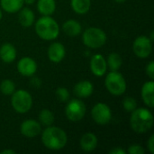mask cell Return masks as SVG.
Instances as JSON below:
<instances>
[{
	"instance_id": "cell-10",
	"label": "cell",
	"mask_w": 154,
	"mask_h": 154,
	"mask_svg": "<svg viewBox=\"0 0 154 154\" xmlns=\"http://www.w3.org/2000/svg\"><path fill=\"white\" fill-rule=\"evenodd\" d=\"M20 132L23 136L27 138H33L42 133V126L41 124L36 120L28 119L22 123Z\"/></svg>"
},
{
	"instance_id": "cell-24",
	"label": "cell",
	"mask_w": 154,
	"mask_h": 154,
	"mask_svg": "<svg viewBox=\"0 0 154 154\" xmlns=\"http://www.w3.org/2000/svg\"><path fill=\"white\" fill-rule=\"evenodd\" d=\"M39 121L41 125L50 126L54 123V115L49 109H42L39 114Z\"/></svg>"
},
{
	"instance_id": "cell-1",
	"label": "cell",
	"mask_w": 154,
	"mask_h": 154,
	"mask_svg": "<svg viewBox=\"0 0 154 154\" xmlns=\"http://www.w3.org/2000/svg\"><path fill=\"white\" fill-rule=\"evenodd\" d=\"M42 134V144L49 150L59 151L68 143V136L64 130L56 126H47Z\"/></svg>"
},
{
	"instance_id": "cell-30",
	"label": "cell",
	"mask_w": 154,
	"mask_h": 154,
	"mask_svg": "<svg viewBox=\"0 0 154 154\" xmlns=\"http://www.w3.org/2000/svg\"><path fill=\"white\" fill-rule=\"evenodd\" d=\"M147 147H148V150L149 152L152 154L154 153V135H151V137L149 138L148 140V143H147Z\"/></svg>"
},
{
	"instance_id": "cell-28",
	"label": "cell",
	"mask_w": 154,
	"mask_h": 154,
	"mask_svg": "<svg viewBox=\"0 0 154 154\" xmlns=\"http://www.w3.org/2000/svg\"><path fill=\"white\" fill-rule=\"evenodd\" d=\"M129 154H143L145 152L144 149L140 144H132L127 150Z\"/></svg>"
},
{
	"instance_id": "cell-6",
	"label": "cell",
	"mask_w": 154,
	"mask_h": 154,
	"mask_svg": "<svg viewBox=\"0 0 154 154\" xmlns=\"http://www.w3.org/2000/svg\"><path fill=\"white\" fill-rule=\"evenodd\" d=\"M11 96V104L15 112L19 114H25L31 110L32 106V97L28 91L18 89Z\"/></svg>"
},
{
	"instance_id": "cell-12",
	"label": "cell",
	"mask_w": 154,
	"mask_h": 154,
	"mask_svg": "<svg viewBox=\"0 0 154 154\" xmlns=\"http://www.w3.org/2000/svg\"><path fill=\"white\" fill-rule=\"evenodd\" d=\"M91 72L97 77H103L107 69L106 60L101 54H95L90 60Z\"/></svg>"
},
{
	"instance_id": "cell-16",
	"label": "cell",
	"mask_w": 154,
	"mask_h": 154,
	"mask_svg": "<svg viewBox=\"0 0 154 154\" xmlns=\"http://www.w3.org/2000/svg\"><path fill=\"white\" fill-rule=\"evenodd\" d=\"M141 93L143 103L147 106L152 108L154 106V82L152 79L143 84Z\"/></svg>"
},
{
	"instance_id": "cell-14",
	"label": "cell",
	"mask_w": 154,
	"mask_h": 154,
	"mask_svg": "<svg viewBox=\"0 0 154 154\" xmlns=\"http://www.w3.org/2000/svg\"><path fill=\"white\" fill-rule=\"evenodd\" d=\"M93 91L94 86L88 80H82L78 82L73 88L75 96L79 98H87L92 95Z\"/></svg>"
},
{
	"instance_id": "cell-32",
	"label": "cell",
	"mask_w": 154,
	"mask_h": 154,
	"mask_svg": "<svg viewBox=\"0 0 154 154\" xmlns=\"http://www.w3.org/2000/svg\"><path fill=\"white\" fill-rule=\"evenodd\" d=\"M109 153L110 154H125V152L123 149L116 147V148H115V149L111 150V151L109 152Z\"/></svg>"
},
{
	"instance_id": "cell-18",
	"label": "cell",
	"mask_w": 154,
	"mask_h": 154,
	"mask_svg": "<svg viewBox=\"0 0 154 154\" xmlns=\"http://www.w3.org/2000/svg\"><path fill=\"white\" fill-rule=\"evenodd\" d=\"M34 13L28 7H22L19 11L18 21L20 24L23 27H30L34 23Z\"/></svg>"
},
{
	"instance_id": "cell-21",
	"label": "cell",
	"mask_w": 154,
	"mask_h": 154,
	"mask_svg": "<svg viewBox=\"0 0 154 154\" xmlns=\"http://www.w3.org/2000/svg\"><path fill=\"white\" fill-rule=\"evenodd\" d=\"M37 9L42 15H51L56 10L55 0H38Z\"/></svg>"
},
{
	"instance_id": "cell-11",
	"label": "cell",
	"mask_w": 154,
	"mask_h": 154,
	"mask_svg": "<svg viewBox=\"0 0 154 154\" xmlns=\"http://www.w3.org/2000/svg\"><path fill=\"white\" fill-rule=\"evenodd\" d=\"M17 70L24 77H32L37 71V63L30 57H23L17 63Z\"/></svg>"
},
{
	"instance_id": "cell-13",
	"label": "cell",
	"mask_w": 154,
	"mask_h": 154,
	"mask_svg": "<svg viewBox=\"0 0 154 154\" xmlns=\"http://www.w3.org/2000/svg\"><path fill=\"white\" fill-rule=\"evenodd\" d=\"M66 55V50L62 43L53 42L49 46L48 58L53 63H60Z\"/></svg>"
},
{
	"instance_id": "cell-17",
	"label": "cell",
	"mask_w": 154,
	"mask_h": 154,
	"mask_svg": "<svg viewBox=\"0 0 154 154\" xmlns=\"http://www.w3.org/2000/svg\"><path fill=\"white\" fill-rule=\"evenodd\" d=\"M17 51L15 47L11 43H4L0 47V59L5 63H12L15 60Z\"/></svg>"
},
{
	"instance_id": "cell-36",
	"label": "cell",
	"mask_w": 154,
	"mask_h": 154,
	"mask_svg": "<svg viewBox=\"0 0 154 154\" xmlns=\"http://www.w3.org/2000/svg\"><path fill=\"white\" fill-rule=\"evenodd\" d=\"M2 15H3V14H2V9L0 8V20L2 19Z\"/></svg>"
},
{
	"instance_id": "cell-8",
	"label": "cell",
	"mask_w": 154,
	"mask_h": 154,
	"mask_svg": "<svg viewBox=\"0 0 154 154\" xmlns=\"http://www.w3.org/2000/svg\"><path fill=\"white\" fill-rule=\"evenodd\" d=\"M91 116L95 123L100 125H107L112 119L110 107L105 103L96 104L91 110Z\"/></svg>"
},
{
	"instance_id": "cell-15",
	"label": "cell",
	"mask_w": 154,
	"mask_h": 154,
	"mask_svg": "<svg viewBox=\"0 0 154 154\" xmlns=\"http://www.w3.org/2000/svg\"><path fill=\"white\" fill-rule=\"evenodd\" d=\"M97 143H98V140L96 134H94L93 133H86L80 138L79 145H80V148L84 152H93L97 148Z\"/></svg>"
},
{
	"instance_id": "cell-29",
	"label": "cell",
	"mask_w": 154,
	"mask_h": 154,
	"mask_svg": "<svg viewBox=\"0 0 154 154\" xmlns=\"http://www.w3.org/2000/svg\"><path fill=\"white\" fill-rule=\"evenodd\" d=\"M145 71H146V74L148 75V77L153 80L154 79V62L152 60H151L147 66H146V69H145Z\"/></svg>"
},
{
	"instance_id": "cell-22",
	"label": "cell",
	"mask_w": 154,
	"mask_h": 154,
	"mask_svg": "<svg viewBox=\"0 0 154 154\" xmlns=\"http://www.w3.org/2000/svg\"><path fill=\"white\" fill-rule=\"evenodd\" d=\"M91 6V0H71V7L73 11L79 14L88 13Z\"/></svg>"
},
{
	"instance_id": "cell-31",
	"label": "cell",
	"mask_w": 154,
	"mask_h": 154,
	"mask_svg": "<svg viewBox=\"0 0 154 154\" xmlns=\"http://www.w3.org/2000/svg\"><path fill=\"white\" fill-rule=\"evenodd\" d=\"M30 82H31V85H32L33 88H40V87L42 86V81H41V79H40L39 78H36V77H32Z\"/></svg>"
},
{
	"instance_id": "cell-4",
	"label": "cell",
	"mask_w": 154,
	"mask_h": 154,
	"mask_svg": "<svg viewBox=\"0 0 154 154\" xmlns=\"http://www.w3.org/2000/svg\"><path fill=\"white\" fill-rule=\"evenodd\" d=\"M107 37L106 32L97 27H89L83 32L82 41L83 43L91 49H98L104 46L106 42Z\"/></svg>"
},
{
	"instance_id": "cell-33",
	"label": "cell",
	"mask_w": 154,
	"mask_h": 154,
	"mask_svg": "<svg viewBox=\"0 0 154 154\" xmlns=\"http://www.w3.org/2000/svg\"><path fill=\"white\" fill-rule=\"evenodd\" d=\"M1 154H14L15 153V152L14 151H13V150H4V151H2Z\"/></svg>"
},
{
	"instance_id": "cell-3",
	"label": "cell",
	"mask_w": 154,
	"mask_h": 154,
	"mask_svg": "<svg viewBox=\"0 0 154 154\" xmlns=\"http://www.w3.org/2000/svg\"><path fill=\"white\" fill-rule=\"evenodd\" d=\"M37 35L44 41L55 40L60 34V26L51 15H42L35 23Z\"/></svg>"
},
{
	"instance_id": "cell-26",
	"label": "cell",
	"mask_w": 154,
	"mask_h": 154,
	"mask_svg": "<svg viewBox=\"0 0 154 154\" xmlns=\"http://www.w3.org/2000/svg\"><path fill=\"white\" fill-rule=\"evenodd\" d=\"M123 107L126 112L132 113L137 108V102L134 97H125L123 100Z\"/></svg>"
},
{
	"instance_id": "cell-34",
	"label": "cell",
	"mask_w": 154,
	"mask_h": 154,
	"mask_svg": "<svg viewBox=\"0 0 154 154\" xmlns=\"http://www.w3.org/2000/svg\"><path fill=\"white\" fill-rule=\"evenodd\" d=\"M23 3L24 4H26V5H32V4H34L35 3V0H23Z\"/></svg>"
},
{
	"instance_id": "cell-2",
	"label": "cell",
	"mask_w": 154,
	"mask_h": 154,
	"mask_svg": "<svg viewBox=\"0 0 154 154\" xmlns=\"http://www.w3.org/2000/svg\"><path fill=\"white\" fill-rule=\"evenodd\" d=\"M131 128L137 134H144L153 125V116L150 110L144 107L136 108L131 113Z\"/></svg>"
},
{
	"instance_id": "cell-9",
	"label": "cell",
	"mask_w": 154,
	"mask_h": 154,
	"mask_svg": "<svg viewBox=\"0 0 154 154\" xmlns=\"http://www.w3.org/2000/svg\"><path fill=\"white\" fill-rule=\"evenodd\" d=\"M133 51L134 54L141 59H145L150 56L152 51V42L148 36H138L133 44Z\"/></svg>"
},
{
	"instance_id": "cell-19",
	"label": "cell",
	"mask_w": 154,
	"mask_h": 154,
	"mask_svg": "<svg viewBox=\"0 0 154 154\" xmlns=\"http://www.w3.org/2000/svg\"><path fill=\"white\" fill-rule=\"evenodd\" d=\"M62 30L67 35L74 37V36H78L79 34L81 33L82 26L79 22L70 19V20L66 21L62 24Z\"/></svg>"
},
{
	"instance_id": "cell-25",
	"label": "cell",
	"mask_w": 154,
	"mask_h": 154,
	"mask_svg": "<svg viewBox=\"0 0 154 154\" xmlns=\"http://www.w3.org/2000/svg\"><path fill=\"white\" fill-rule=\"evenodd\" d=\"M0 91L5 96H11L15 91V85L11 79H4L0 84Z\"/></svg>"
},
{
	"instance_id": "cell-7",
	"label": "cell",
	"mask_w": 154,
	"mask_h": 154,
	"mask_svg": "<svg viewBox=\"0 0 154 154\" xmlns=\"http://www.w3.org/2000/svg\"><path fill=\"white\" fill-rule=\"evenodd\" d=\"M86 106L79 98L70 100L65 107V115L69 121L79 122L82 120L86 115Z\"/></svg>"
},
{
	"instance_id": "cell-23",
	"label": "cell",
	"mask_w": 154,
	"mask_h": 154,
	"mask_svg": "<svg viewBox=\"0 0 154 154\" xmlns=\"http://www.w3.org/2000/svg\"><path fill=\"white\" fill-rule=\"evenodd\" d=\"M123 60L121 56L116 52H112L108 55L106 60L107 68L110 69V71H117L121 68Z\"/></svg>"
},
{
	"instance_id": "cell-27",
	"label": "cell",
	"mask_w": 154,
	"mask_h": 154,
	"mask_svg": "<svg viewBox=\"0 0 154 154\" xmlns=\"http://www.w3.org/2000/svg\"><path fill=\"white\" fill-rule=\"evenodd\" d=\"M55 95H56L57 99L60 102L65 103V102H68V100L69 99V92L66 88H63V87L58 88L55 92Z\"/></svg>"
},
{
	"instance_id": "cell-20",
	"label": "cell",
	"mask_w": 154,
	"mask_h": 154,
	"mask_svg": "<svg viewBox=\"0 0 154 154\" xmlns=\"http://www.w3.org/2000/svg\"><path fill=\"white\" fill-rule=\"evenodd\" d=\"M23 0H0L1 8L9 14L19 12L23 7Z\"/></svg>"
},
{
	"instance_id": "cell-5",
	"label": "cell",
	"mask_w": 154,
	"mask_h": 154,
	"mask_svg": "<svg viewBox=\"0 0 154 154\" xmlns=\"http://www.w3.org/2000/svg\"><path fill=\"white\" fill-rule=\"evenodd\" d=\"M107 91L114 96H121L126 91V81L124 76L117 71H110L105 80Z\"/></svg>"
},
{
	"instance_id": "cell-35",
	"label": "cell",
	"mask_w": 154,
	"mask_h": 154,
	"mask_svg": "<svg viewBox=\"0 0 154 154\" xmlns=\"http://www.w3.org/2000/svg\"><path fill=\"white\" fill-rule=\"evenodd\" d=\"M116 3H124V2H125L126 0H115Z\"/></svg>"
}]
</instances>
